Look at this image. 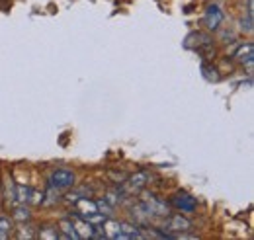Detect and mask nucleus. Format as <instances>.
I'll list each match as a JSON object with an SVG mask.
<instances>
[{
	"label": "nucleus",
	"mask_w": 254,
	"mask_h": 240,
	"mask_svg": "<svg viewBox=\"0 0 254 240\" xmlns=\"http://www.w3.org/2000/svg\"><path fill=\"white\" fill-rule=\"evenodd\" d=\"M141 203H143V207L147 209V213H149L151 217H168V207H166V203L157 199L155 195L145 193Z\"/></svg>",
	"instance_id": "nucleus-1"
},
{
	"label": "nucleus",
	"mask_w": 254,
	"mask_h": 240,
	"mask_svg": "<svg viewBox=\"0 0 254 240\" xmlns=\"http://www.w3.org/2000/svg\"><path fill=\"white\" fill-rule=\"evenodd\" d=\"M49 185H53V189H68L74 185V174L70 170H55L49 176Z\"/></svg>",
	"instance_id": "nucleus-2"
},
{
	"label": "nucleus",
	"mask_w": 254,
	"mask_h": 240,
	"mask_svg": "<svg viewBox=\"0 0 254 240\" xmlns=\"http://www.w3.org/2000/svg\"><path fill=\"white\" fill-rule=\"evenodd\" d=\"M166 229H168L172 235H176V233H186V231L191 229V223L188 219H184L182 215H172V217L166 219ZM172 235H170V237H172Z\"/></svg>",
	"instance_id": "nucleus-3"
},
{
	"label": "nucleus",
	"mask_w": 254,
	"mask_h": 240,
	"mask_svg": "<svg viewBox=\"0 0 254 240\" xmlns=\"http://www.w3.org/2000/svg\"><path fill=\"white\" fill-rule=\"evenodd\" d=\"M72 227H74V233H76L78 239H92L94 237V225H90L82 217H76L72 221Z\"/></svg>",
	"instance_id": "nucleus-4"
},
{
	"label": "nucleus",
	"mask_w": 254,
	"mask_h": 240,
	"mask_svg": "<svg viewBox=\"0 0 254 240\" xmlns=\"http://www.w3.org/2000/svg\"><path fill=\"white\" fill-rule=\"evenodd\" d=\"M100 229H102V233H104V237L106 239H112V240H120L124 239V233H122V223H118V221H104L102 225H100Z\"/></svg>",
	"instance_id": "nucleus-5"
},
{
	"label": "nucleus",
	"mask_w": 254,
	"mask_h": 240,
	"mask_svg": "<svg viewBox=\"0 0 254 240\" xmlns=\"http://www.w3.org/2000/svg\"><path fill=\"white\" fill-rule=\"evenodd\" d=\"M203 22H205V26H207L209 30H217L223 22V12L217 8V6H209L207 12H205Z\"/></svg>",
	"instance_id": "nucleus-6"
},
{
	"label": "nucleus",
	"mask_w": 254,
	"mask_h": 240,
	"mask_svg": "<svg viewBox=\"0 0 254 240\" xmlns=\"http://www.w3.org/2000/svg\"><path fill=\"white\" fill-rule=\"evenodd\" d=\"M172 205L176 207V209L180 211H193L195 209V199L191 197V195H188V193H176L174 195V199H172Z\"/></svg>",
	"instance_id": "nucleus-7"
},
{
	"label": "nucleus",
	"mask_w": 254,
	"mask_h": 240,
	"mask_svg": "<svg viewBox=\"0 0 254 240\" xmlns=\"http://www.w3.org/2000/svg\"><path fill=\"white\" fill-rule=\"evenodd\" d=\"M195 37L199 39L195 45H190V49H195L197 53H209L211 51V47H213V41H211V37L209 35H205V33H195Z\"/></svg>",
	"instance_id": "nucleus-8"
},
{
	"label": "nucleus",
	"mask_w": 254,
	"mask_h": 240,
	"mask_svg": "<svg viewBox=\"0 0 254 240\" xmlns=\"http://www.w3.org/2000/svg\"><path fill=\"white\" fill-rule=\"evenodd\" d=\"M76 211H78L80 217H88V215H92V213H96V211H100V209H98L96 201H90V199H76Z\"/></svg>",
	"instance_id": "nucleus-9"
},
{
	"label": "nucleus",
	"mask_w": 254,
	"mask_h": 240,
	"mask_svg": "<svg viewBox=\"0 0 254 240\" xmlns=\"http://www.w3.org/2000/svg\"><path fill=\"white\" fill-rule=\"evenodd\" d=\"M237 60H241V62H247L249 66L253 64V57H254V45L253 43H247V45H243L239 51H237Z\"/></svg>",
	"instance_id": "nucleus-10"
},
{
	"label": "nucleus",
	"mask_w": 254,
	"mask_h": 240,
	"mask_svg": "<svg viewBox=\"0 0 254 240\" xmlns=\"http://www.w3.org/2000/svg\"><path fill=\"white\" fill-rule=\"evenodd\" d=\"M147 180H149V176H147L145 172H139V174L131 176V178H129V187H131V191H141V189L147 185Z\"/></svg>",
	"instance_id": "nucleus-11"
},
{
	"label": "nucleus",
	"mask_w": 254,
	"mask_h": 240,
	"mask_svg": "<svg viewBox=\"0 0 254 240\" xmlns=\"http://www.w3.org/2000/svg\"><path fill=\"white\" fill-rule=\"evenodd\" d=\"M59 237H61V239H78V237H76V233H74L72 221H63V223H61Z\"/></svg>",
	"instance_id": "nucleus-12"
},
{
	"label": "nucleus",
	"mask_w": 254,
	"mask_h": 240,
	"mask_svg": "<svg viewBox=\"0 0 254 240\" xmlns=\"http://www.w3.org/2000/svg\"><path fill=\"white\" fill-rule=\"evenodd\" d=\"M122 233H124V239H143V233L133 225L122 223Z\"/></svg>",
	"instance_id": "nucleus-13"
},
{
	"label": "nucleus",
	"mask_w": 254,
	"mask_h": 240,
	"mask_svg": "<svg viewBox=\"0 0 254 240\" xmlns=\"http://www.w3.org/2000/svg\"><path fill=\"white\" fill-rule=\"evenodd\" d=\"M104 201H106V205H118V203H122V191H118V189L116 191H110Z\"/></svg>",
	"instance_id": "nucleus-14"
},
{
	"label": "nucleus",
	"mask_w": 254,
	"mask_h": 240,
	"mask_svg": "<svg viewBox=\"0 0 254 240\" xmlns=\"http://www.w3.org/2000/svg\"><path fill=\"white\" fill-rule=\"evenodd\" d=\"M30 195H32V189L30 187H22V185L18 187V201H22V203L24 201H30Z\"/></svg>",
	"instance_id": "nucleus-15"
},
{
	"label": "nucleus",
	"mask_w": 254,
	"mask_h": 240,
	"mask_svg": "<svg viewBox=\"0 0 254 240\" xmlns=\"http://www.w3.org/2000/svg\"><path fill=\"white\" fill-rule=\"evenodd\" d=\"M10 235V223L6 219H0V240L8 239Z\"/></svg>",
	"instance_id": "nucleus-16"
},
{
	"label": "nucleus",
	"mask_w": 254,
	"mask_h": 240,
	"mask_svg": "<svg viewBox=\"0 0 254 240\" xmlns=\"http://www.w3.org/2000/svg\"><path fill=\"white\" fill-rule=\"evenodd\" d=\"M59 237V231L55 229V231H45V233H41V239H57Z\"/></svg>",
	"instance_id": "nucleus-17"
}]
</instances>
